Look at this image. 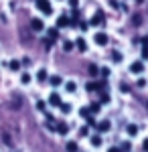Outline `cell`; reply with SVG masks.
Listing matches in <instances>:
<instances>
[{
	"mask_svg": "<svg viewBox=\"0 0 148 152\" xmlns=\"http://www.w3.org/2000/svg\"><path fill=\"white\" fill-rule=\"evenodd\" d=\"M130 71H132V73H142V71H144V65H142V61H136V63H132V65H130Z\"/></svg>",
	"mask_w": 148,
	"mask_h": 152,
	"instance_id": "obj_4",
	"label": "cell"
},
{
	"mask_svg": "<svg viewBox=\"0 0 148 152\" xmlns=\"http://www.w3.org/2000/svg\"><path fill=\"white\" fill-rule=\"evenodd\" d=\"M49 81H51V85H55V87H57V85H61V83H63V79H61L59 75H53V77H51Z\"/></svg>",
	"mask_w": 148,
	"mask_h": 152,
	"instance_id": "obj_11",
	"label": "cell"
},
{
	"mask_svg": "<svg viewBox=\"0 0 148 152\" xmlns=\"http://www.w3.org/2000/svg\"><path fill=\"white\" fill-rule=\"evenodd\" d=\"M49 104L51 105H61V95L59 94H51L49 95Z\"/></svg>",
	"mask_w": 148,
	"mask_h": 152,
	"instance_id": "obj_6",
	"label": "cell"
},
{
	"mask_svg": "<svg viewBox=\"0 0 148 152\" xmlns=\"http://www.w3.org/2000/svg\"><path fill=\"white\" fill-rule=\"evenodd\" d=\"M73 45L79 49V51H85V49H87V43H85V39H77V41H75Z\"/></svg>",
	"mask_w": 148,
	"mask_h": 152,
	"instance_id": "obj_10",
	"label": "cell"
},
{
	"mask_svg": "<svg viewBox=\"0 0 148 152\" xmlns=\"http://www.w3.org/2000/svg\"><path fill=\"white\" fill-rule=\"evenodd\" d=\"M95 128H97V132H108V130H110V122H108V120H103V122H100Z\"/></svg>",
	"mask_w": 148,
	"mask_h": 152,
	"instance_id": "obj_9",
	"label": "cell"
},
{
	"mask_svg": "<svg viewBox=\"0 0 148 152\" xmlns=\"http://www.w3.org/2000/svg\"><path fill=\"white\" fill-rule=\"evenodd\" d=\"M31 26H33V31H43V28H45V24H43L41 18H33V20H31Z\"/></svg>",
	"mask_w": 148,
	"mask_h": 152,
	"instance_id": "obj_3",
	"label": "cell"
},
{
	"mask_svg": "<svg viewBox=\"0 0 148 152\" xmlns=\"http://www.w3.org/2000/svg\"><path fill=\"white\" fill-rule=\"evenodd\" d=\"M91 144H93L95 148H97V146H102V138H100V136H91Z\"/></svg>",
	"mask_w": 148,
	"mask_h": 152,
	"instance_id": "obj_16",
	"label": "cell"
},
{
	"mask_svg": "<svg viewBox=\"0 0 148 152\" xmlns=\"http://www.w3.org/2000/svg\"><path fill=\"white\" fill-rule=\"evenodd\" d=\"M89 112H93V114H97V112H100V104H91Z\"/></svg>",
	"mask_w": 148,
	"mask_h": 152,
	"instance_id": "obj_26",
	"label": "cell"
},
{
	"mask_svg": "<svg viewBox=\"0 0 148 152\" xmlns=\"http://www.w3.org/2000/svg\"><path fill=\"white\" fill-rule=\"evenodd\" d=\"M37 8L43 12V14H53V6H51V2L49 0H37Z\"/></svg>",
	"mask_w": 148,
	"mask_h": 152,
	"instance_id": "obj_1",
	"label": "cell"
},
{
	"mask_svg": "<svg viewBox=\"0 0 148 152\" xmlns=\"http://www.w3.org/2000/svg\"><path fill=\"white\" fill-rule=\"evenodd\" d=\"M43 45H45V49H51V45H53V39H47Z\"/></svg>",
	"mask_w": 148,
	"mask_h": 152,
	"instance_id": "obj_28",
	"label": "cell"
},
{
	"mask_svg": "<svg viewBox=\"0 0 148 152\" xmlns=\"http://www.w3.org/2000/svg\"><path fill=\"white\" fill-rule=\"evenodd\" d=\"M103 87H106V83H87L85 85L87 91H95V89H103Z\"/></svg>",
	"mask_w": 148,
	"mask_h": 152,
	"instance_id": "obj_5",
	"label": "cell"
},
{
	"mask_svg": "<svg viewBox=\"0 0 148 152\" xmlns=\"http://www.w3.org/2000/svg\"><path fill=\"white\" fill-rule=\"evenodd\" d=\"M108 41H110V39H108L106 33H95V43H97V45H108Z\"/></svg>",
	"mask_w": 148,
	"mask_h": 152,
	"instance_id": "obj_2",
	"label": "cell"
},
{
	"mask_svg": "<svg viewBox=\"0 0 148 152\" xmlns=\"http://www.w3.org/2000/svg\"><path fill=\"white\" fill-rule=\"evenodd\" d=\"M71 49H73V43L71 41H65L63 43V51H71Z\"/></svg>",
	"mask_w": 148,
	"mask_h": 152,
	"instance_id": "obj_22",
	"label": "cell"
},
{
	"mask_svg": "<svg viewBox=\"0 0 148 152\" xmlns=\"http://www.w3.org/2000/svg\"><path fill=\"white\" fill-rule=\"evenodd\" d=\"M128 134H130V136H136V134H138V128L134 126V124H132V126H128Z\"/></svg>",
	"mask_w": 148,
	"mask_h": 152,
	"instance_id": "obj_18",
	"label": "cell"
},
{
	"mask_svg": "<svg viewBox=\"0 0 148 152\" xmlns=\"http://www.w3.org/2000/svg\"><path fill=\"white\" fill-rule=\"evenodd\" d=\"M57 26H59V28H63V26H69V18L65 16V14H61V16L57 18Z\"/></svg>",
	"mask_w": 148,
	"mask_h": 152,
	"instance_id": "obj_8",
	"label": "cell"
},
{
	"mask_svg": "<svg viewBox=\"0 0 148 152\" xmlns=\"http://www.w3.org/2000/svg\"><path fill=\"white\" fill-rule=\"evenodd\" d=\"M61 112H63V114H69V112H71V105L69 104H61Z\"/></svg>",
	"mask_w": 148,
	"mask_h": 152,
	"instance_id": "obj_21",
	"label": "cell"
},
{
	"mask_svg": "<svg viewBox=\"0 0 148 152\" xmlns=\"http://www.w3.org/2000/svg\"><path fill=\"white\" fill-rule=\"evenodd\" d=\"M142 59H148V45L142 47Z\"/></svg>",
	"mask_w": 148,
	"mask_h": 152,
	"instance_id": "obj_27",
	"label": "cell"
},
{
	"mask_svg": "<svg viewBox=\"0 0 148 152\" xmlns=\"http://www.w3.org/2000/svg\"><path fill=\"white\" fill-rule=\"evenodd\" d=\"M97 73H100V69L95 65H89V75H97Z\"/></svg>",
	"mask_w": 148,
	"mask_h": 152,
	"instance_id": "obj_25",
	"label": "cell"
},
{
	"mask_svg": "<svg viewBox=\"0 0 148 152\" xmlns=\"http://www.w3.org/2000/svg\"><path fill=\"white\" fill-rule=\"evenodd\" d=\"M57 132H59V134H67V132H69L67 124H59V126H57Z\"/></svg>",
	"mask_w": 148,
	"mask_h": 152,
	"instance_id": "obj_15",
	"label": "cell"
},
{
	"mask_svg": "<svg viewBox=\"0 0 148 152\" xmlns=\"http://www.w3.org/2000/svg\"><path fill=\"white\" fill-rule=\"evenodd\" d=\"M142 150H144V152H148V138L144 140V144H142Z\"/></svg>",
	"mask_w": 148,
	"mask_h": 152,
	"instance_id": "obj_31",
	"label": "cell"
},
{
	"mask_svg": "<svg viewBox=\"0 0 148 152\" xmlns=\"http://www.w3.org/2000/svg\"><path fill=\"white\" fill-rule=\"evenodd\" d=\"M79 116L81 118H89V107H83V110L79 112Z\"/></svg>",
	"mask_w": 148,
	"mask_h": 152,
	"instance_id": "obj_23",
	"label": "cell"
},
{
	"mask_svg": "<svg viewBox=\"0 0 148 152\" xmlns=\"http://www.w3.org/2000/svg\"><path fill=\"white\" fill-rule=\"evenodd\" d=\"M102 102H103V104H108V102H110V95L103 94V95H102Z\"/></svg>",
	"mask_w": 148,
	"mask_h": 152,
	"instance_id": "obj_32",
	"label": "cell"
},
{
	"mask_svg": "<svg viewBox=\"0 0 148 152\" xmlns=\"http://www.w3.org/2000/svg\"><path fill=\"white\" fill-rule=\"evenodd\" d=\"M69 4H71V6L75 8V6H77V0H69Z\"/></svg>",
	"mask_w": 148,
	"mask_h": 152,
	"instance_id": "obj_34",
	"label": "cell"
},
{
	"mask_svg": "<svg viewBox=\"0 0 148 152\" xmlns=\"http://www.w3.org/2000/svg\"><path fill=\"white\" fill-rule=\"evenodd\" d=\"M142 45H148V37H142Z\"/></svg>",
	"mask_w": 148,
	"mask_h": 152,
	"instance_id": "obj_35",
	"label": "cell"
},
{
	"mask_svg": "<svg viewBox=\"0 0 148 152\" xmlns=\"http://www.w3.org/2000/svg\"><path fill=\"white\" fill-rule=\"evenodd\" d=\"M10 69L12 71H18V69H21V63H18V61H10Z\"/></svg>",
	"mask_w": 148,
	"mask_h": 152,
	"instance_id": "obj_20",
	"label": "cell"
},
{
	"mask_svg": "<svg viewBox=\"0 0 148 152\" xmlns=\"http://www.w3.org/2000/svg\"><path fill=\"white\" fill-rule=\"evenodd\" d=\"M67 152H77V144L75 142H67Z\"/></svg>",
	"mask_w": 148,
	"mask_h": 152,
	"instance_id": "obj_17",
	"label": "cell"
},
{
	"mask_svg": "<svg viewBox=\"0 0 148 152\" xmlns=\"http://www.w3.org/2000/svg\"><path fill=\"white\" fill-rule=\"evenodd\" d=\"M37 107L39 110H45V102H37Z\"/></svg>",
	"mask_w": 148,
	"mask_h": 152,
	"instance_id": "obj_33",
	"label": "cell"
},
{
	"mask_svg": "<svg viewBox=\"0 0 148 152\" xmlns=\"http://www.w3.org/2000/svg\"><path fill=\"white\" fill-rule=\"evenodd\" d=\"M65 89H67L69 94H73V91L77 89V85H75V83H73V81H69V83H65Z\"/></svg>",
	"mask_w": 148,
	"mask_h": 152,
	"instance_id": "obj_13",
	"label": "cell"
},
{
	"mask_svg": "<svg viewBox=\"0 0 148 152\" xmlns=\"http://www.w3.org/2000/svg\"><path fill=\"white\" fill-rule=\"evenodd\" d=\"M21 81H23L24 85H26V83H31V75H29V73H23V75H21Z\"/></svg>",
	"mask_w": 148,
	"mask_h": 152,
	"instance_id": "obj_19",
	"label": "cell"
},
{
	"mask_svg": "<svg viewBox=\"0 0 148 152\" xmlns=\"http://www.w3.org/2000/svg\"><path fill=\"white\" fill-rule=\"evenodd\" d=\"M108 152H120V148H110Z\"/></svg>",
	"mask_w": 148,
	"mask_h": 152,
	"instance_id": "obj_36",
	"label": "cell"
},
{
	"mask_svg": "<svg viewBox=\"0 0 148 152\" xmlns=\"http://www.w3.org/2000/svg\"><path fill=\"white\" fill-rule=\"evenodd\" d=\"M103 23V12H95V14H93V18H91V24H95V26H97V24H102Z\"/></svg>",
	"mask_w": 148,
	"mask_h": 152,
	"instance_id": "obj_7",
	"label": "cell"
},
{
	"mask_svg": "<svg viewBox=\"0 0 148 152\" xmlns=\"http://www.w3.org/2000/svg\"><path fill=\"white\" fill-rule=\"evenodd\" d=\"M112 57H114V61H118V63H120V61H122V53L114 51V53H112Z\"/></svg>",
	"mask_w": 148,
	"mask_h": 152,
	"instance_id": "obj_24",
	"label": "cell"
},
{
	"mask_svg": "<svg viewBox=\"0 0 148 152\" xmlns=\"http://www.w3.org/2000/svg\"><path fill=\"white\" fill-rule=\"evenodd\" d=\"M57 37H59V31H57V28H49V39L57 41Z\"/></svg>",
	"mask_w": 148,
	"mask_h": 152,
	"instance_id": "obj_14",
	"label": "cell"
},
{
	"mask_svg": "<svg viewBox=\"0 0 148 152\" xmlns=\"http://www.w3.org/2000/svg\"><path fill=\"white\" fill-rule=\"evenodd\" d=\"M120 150H130V142H124V144H122V148H120Z\"/></svg>",
	"mask_w": 148,
	"mask_h": 152,
	"instance_id": "obj_29",
	"label": "cell"
},
{
	"mask_svg": "<svg viewBox=\"0 0 148 152\" xmlns=\"http://www.w3.org/2000/svg\"><path fill=\"white\" fill-rule=\"evenodd\" d=\"M37 79H39V81H47V71H45V69H39V73H37Z\"/></svg>",
	"mask_w": 148,
	"mask_h": 152,
	"instance_id": "obj_12",
	"label": "cell"
},
{
	"mask_svg": "<svg viewBox=\"0 0 148 152\" xmlns=\"http://www.w3.org/2000/svg\"><path fill=\"white\" fill-rule=\"evenodd\" d=\"M87 132H89V130H87V126H85V128H81V130H79V134H81V136H87Z\"/></svg>",
	"mask_w": 148,
	"mask_h": 152,
	"instance_id": "obj_30",
	"label": "cell"
}]
</instances>
